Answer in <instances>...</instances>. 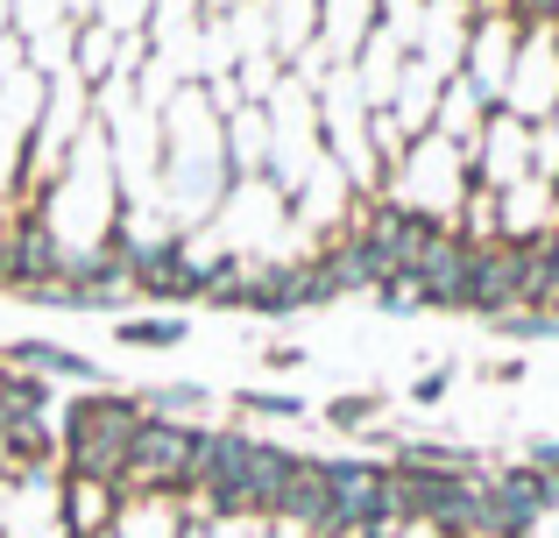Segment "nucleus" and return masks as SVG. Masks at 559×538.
I'll use <instances>...</instances> for the list:
<instances>
[{
  "instance_id": "1",
  "label": "nucleus",
  "mask_w": 559,
  "mask_h": 538,
  "mask_svg": "<svg viewBox=\"0 0 559 538\" xmlns=\"http://www.w3.org/2000/svg\"><path fill=\"white\" fill-rule=\"evenodd\" d=\"M142 426H150V404H142V397H121V390H93V397H79L64 411V440H57L64 475H99V482L121 489L128 446H135Z\"/></svg>"
},
{
  "instance_id": "7",
  "label": "nucleus",
  "mask_w": 559,
  "mask_h": 538,
  "mask_svg": "<svg viewBox=\"0 0 559 538\" xmlns=\"http://www.w3.org/2000/svg\"><path fill=\"white\" fill-rule=\"evenodd\" d=\"M447 383H453V369L439 361V369H425L418 383H411V397H418V404H439V397H447Z\"/></svg>"
},
{
  "instance_id": "6",
  "label": "nucleus",
  "mask_w": 559,
  "mask_h": 538,
  "mask_svg": "<svg viewBox=\"0 0 559 538\" xmlns=\"http://www.w3.org/2000/svg\"><path fill=\"white\" fill-rule=\"evenodd\" d=\"M241 411H276V418H298V397H270V390H241Z\"/></svg>"
},
{
  "instance_id": "4",
  "label": "nucleus",
  "mask_w": 559,
  "mask_h": 538,
  "mask_svg": "<svg viewBox=\"0 0 559 538\" xmlns=\"http://www.w3.org/2000/svg\"><path fill=\"white\" fill-rule=\"evenodd\" d=\"M121 340H128V347H178V340H185V319H170V312H156V319H128Z\"/></svg>"
},
{
  "instance_id": "5",
  "label": "nucleus",
  "mask_w": 559,
  "mask_h": 538,
  "mask_svg": "<svg viewBox=\"0 0 559 538\" xmlns=\"http://www.w3.org/2000/svg\"><path fill=\"white\" fill-rule=\"evenodd\" d=\"M382 411V390H361V397H333L326 404V426H369Z\"/></svg>"
},
{
  "instance_id": "2",
  "label": "nucleus",
  "mask_w": 559,
  "mask_h": 538,
  "mask_svg": "<svg viewBox=\"0 0 559 538\" xmlns=\"http://www.w3.org/2000/svg\"><path fill=\"white\" fill-rule=\"evenodd\" d=\"M185 503L178 497H156V489H128L121 511H114V531L107 538H185Z\"/></svg>"
},
{
  "instance_id": "3",
  "label": "nucleus",
  "mask_w": 559,
  "mask_h": 538,
  "mask_svg": "<svg viewBox=\"0 0 559 538\" xmlns=\"http://www.w3.org/2000/svg\"><path fill=\"white\" fill-rule=\"evenodd\" d=\"M114 511H121V489L99 482V475H64V531L71 538H107Z\"/></svg>"
}]
</instances>
